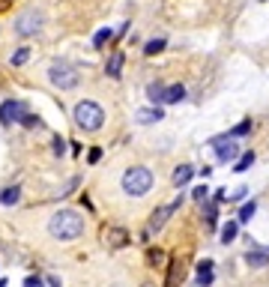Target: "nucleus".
I'll return each instance as SVG.
<instances>
[{"label": "nucleus", "instance_id": "obj_29", "mask_svg": "<svg viewBox=\"0 0 269 287\" xmlns=\"http://www.w3.org/2000/svg\"><path fill=\"white\" fill-rule=\"evenodd\" d=\"M87 159H90V165H96V161L102 159V147H93V150H90V156H87Z\"/></svg>", "mask_w": 269, "mask_h": 287}, {"label": "nucleus", "instance_id": "obj_33", "mask_svg": "<svg viewBox=\"0 0 269 287\" xmlns=\"http://www.w3.org/2000/svg\"><path fill=\"white\" fill-rule=\"evenodd\" d=\"M0 287H6V281H3V278H0Z\"/></svg>", "mask_w": 269, "mask_h": 287}, {"label": "nucleus", "instance_id": "obj_28", "mask_svg": "<svg viewBox=\"0 0 269 287\" xmlns=\"http://www.w3.org/2000/svg\"><path fill=\"white\" fill-rule=\"evenodd\" d=\"M63 147H66V141H63V138H54V156H63V153H66Z\"/></svg>", "mask_w": 269, "mask_h": 287}, {"label": "nucleus", "instance_id": "obj_20", "mask_svg": "<svg viewBox=\"0 0 269 287\" xmlns=\"http://www.w3.org/2000/svg\"><path fill=\"white\" fill-rule=\"evenodd\" d=\"M251 165H254V153H251V150H248V153H242V156H239V159H236L234 171H236V174H242V171H248V168H251Z\"/></svg>", "mask_w": 269, "mask_h": 287}, {"label": "nucleus", "instance_id": "obj_25", "mask_svg": "<svg viewBox=\"0 0 269 287\" xmlns=\"http://www.w3.org/2000/svg\"><path fill=\"white\" fill-rule=\"evenodd\" d=\"M111 36H114V33H111V27H102V30L93 36V45H96V48H102V45H105V42H108Z\"/></svg>", "mask_w": 269, "mask_h": 287}, {"label": "nucleus", "instance_id": "obj_3", "mask_svg": "<svg viewBox=\"0 0 269 287\" xmlns=\"http://www.w3.org/2000/svg\"><path fill=\"white\" fill-rule=\"evenodd\" d=\"M153 189V171L150 168H129L126 174H123V191L126 194H132V197H141V194H147V191Z\"/></svg>", "mask_w": 269, "mask_h": 287}, {"label": "nucleus", "instance_id": "obj_31", "mask_svg": "<svg viewBox=\"0 0 269 287\" xmlns=\"http://www.w3.org/2000/svg\"><path fill=\"white\" fill-rule=\"evenodd\" d=\"M245 194H248V189H245V186H239V189L234 191V197H228V200H242Z\"/></svg>", "mask_w": 269, "mask_h": 287}, {"label": "nucleus", "instance_id": "obj_24", "mask_svg": "<svg viewBox=\"0 0 269 287\" xmlns=\"http://www.w3.org/2000/svg\"><path fill=\"white\" fill-rule=\"evenodd\" d=\"M248 132H251V120H242L239 126H234L228 132V138H239V135H248Z\"/></svg>", "mask_w": 269, "mask_h": 287}, {"label": "nucleus", "instance_id": "obj_22", "mask_svg": "<svg viewBox=\"0 0 269 287\" xmlns=\"http://www.w3.org/2000/svg\"><path fill=\"white\" fill-rule=\"evenodd\" d=\"M27 60H30V48H18V51L9 57V63H12V66H24Z\"/></svg>", "mask_w": 269, "mask_h": 287}, {"label": "nucleus", "instance_id": "obj_17", "mask_svg": "<svg viewBox=\"0 0 269 287\" xmlns=\"http://www.w3.org/2000/svg\"><path fill=\"white\" fill-rule=\"evenodd\" d=\"M147 96H150V102H153V105H156V102H162V99H165V84H162V81H153V84L147 87Z\"/></svg>", "mask_w": 269, "mask_h": 287}, {"label": "nucleus", "instance_id": "obj_13", "mask_svg": "<svg viewBox=\"0 0 269 287\" xmlns=\"http://www.w3.org/2000/svg\"><path fill=\"white\" fill-rule=\"evenodd\" d=\"M198 284H201V287H209V284H212V260H203V263H198Z\"/></svg>", "mask_w": 269, "mask_h": 287}, {"label": "nucleus", "instance_id": "obj_32", "mask_svg": "<svg viewBox=\"0 0 269 287\" xmlns=\"http://www.w3.org/2000/svg\"><path fill=\"white\" fill-rule=\"evenodd\" d=\"M48 284H51V287H60V281H57V278H48Z\"/></svg>", "mask_w": 269, "mask_h": 287}, {"label": "nucleus", "instance_id": "obj_9", "mask_svg": "<svg viewBox=\"0 0 269 287\" xmlns=\"http://www.w3.org/2000/svg\"><path fill=\"white\" fill-rule=\"evenodd\" d=\"M180 203H183V197H176L170 207H159V210L150 216V230H162V227H165V222L170 219V213H173V210H180Z\"/></svg>", "mask_w": 269, "mask_h": 287}, {"label": "nucleus", "instance_id": "obj_14", "mask_svg": "<svg viewBox=\"0 0 269 287\" xmlns=\"http://www.w3.org/2000/svg\"><path fill=\"white\" fill-rule=\"evenodd\" d=\"M162 120V108H144V111H138V123H159Z\"/></svg>", "mask_w": 269, "mask_h": 287}, {"label": "nucleus", "instance_id": "obj_30", "mask_svg": "<svg viewBox=\"0 0 269 287\" xmlns=\"http://www.w3.org/2000/svg\"><path fill=\"white\" fill-rule=\"evenodd\" d=\"M24 287H42V278H36V275H27V278H24Z\"/></svg>", "mask_w": 269, "mask_h": 287}, {"label": "nucleus", "instance_id": "obj_2", "mask_svg": "<svg viewBox=\"0 0 269 287\" xmlns=\"http://www.w3.org/2000/svg\"><path fill=\"white\" fill-rule=\"evenodd\" d=\"M75 123H78V129H84V132H99L102 123H105L102 105L93 102V99H81L75 105Z\"/></svg>", "mask_w": 269, "mask_h": 287}, {"label": "nucleus", "instance_id": "obj_4", "mask_svg": "<svg viewBox=\"0 0 269 287\" xmlns=\"http://www.w3.org/2000/svg\"><path fill=\"white\" fill-rule=\"evenodd\" d=\"M48 78H51V84L54 87H60V90H72V87H78V69L69 63V60H54L51 69H48Z\"/></svg>", "mask_w": 269, "mask_h": 287}, {"label": "nucleus", "instance_id": "obj_21", "mask_svg": "<svg viewBox=\"0 0 269 287\" xmlns=\"http://www.w3.org/2000/svg\"><path fill=\"white\" fill-rule=\"evenodd\" d=\"M18 123H21V126H27V129H39V126H42V120H39L36 114H30L27 108H24V114L18 117Z\"/></svg>", "mask_w": 269, "mask_h": 287}, {"label": "nucleus", "instance_id": "obj_5", "mask_svg": "<svg viewBox=\"0 0 269 287\" xmlns=\"http://www.w3.org/2000/svg\"><path fill=\"white\" fill-rule=\"evenodd\" d=\"M42 30V12H36V9H27V12H21L18 18H15V33L18 36H33V33Z\"/></svg>", "mask_w": 269, "mask_h": 287}, {"label": "nucleus", "instance_id": "obj_34", "mask_svg": "<svg viewBox=\"0 0 269 287\" xmlns=\"http://www.w3.org/2000/svg\"><path fill=\"white\" fill-rule=\"evenodd\" d=\"M144 287H153V284H144Z\"/></svg>", "mask_w": 269, "mask_h": 287}, {"label": "nucleus", "instance_id": "obj_8", "mask_svg": "<svg viewBox=\"0 0 269 287\" xmlns=\"http://www.w3.org/2000/svg\"><path fill=\"white\" fill-rule=\"evenodd\" d=\"M102 236H105V245H111V249H126L129 239H132L126 227H105Z\"/></svg>", "mask_w": 269, "mask_h": 287}, {"label": "nucleus", "instance_id": "obj_7", "mask_svg": "<svg viewBox=\"0 0 269 287\" xmlns=\"http://www.w3.org/2000/svg\"><path fill=\"white\" fill-rule=\"evenodd\" d=\"M24 102H18V99H6L3 105H0V126H15L18 123V117L24 114Z\"/></svg>", "mask_w": 269, "mask_h": 287}, {"label": "nucleus", "instance_id": "obj_1", "mask_svg": "<svg viewBox=\"0 0 269 287\" xmlns=\"http://www.w3.org/2000/svg\"><path fill=\"white\" fill-rule=\"evenodd\" d=\"M48 233H51L54 239H60V242L78 239V236L84 233V219H81L75 210H60V213L51 216V222H48Z\"/></svg>", "mask_w": 269, "mask_h": 287}, {"label": "nucleus", "instance_id": "obj_27", "mask_svg": "<svg viewBox=\"0 0 269 287\" xmlns=\"http://www.w3.org/2000/svg\"><path fill=\"white\" fill-rule=\"evenodd\" d=\"M192 197H198V200H206V197H209V189H206V186H198V189L192 191Z\"/></svg>", "mask_w": 269, "mask_h": 287}, {"label": "nucleus", "instance_id": "obj_16", "mask_svg": "<svg viewBox=\"0 0 269 287\" xmlns=\"http://www.w3.org/2000/svg\"><path fill=\"white\" fill-rule=\"evenodd\" d=\"M18 197H21V189H18V186H12V189H3V191H0V203H3V207H12V203H18Z\"/></svg>", "mask_w": 269, "mask_h": 287}, {"label": "nucleus", "instance_id": "obj_19", "mask_svg": "<svg viewBox=\"0 0 269 287\" xmlns=\"http://www.w3.org/2000/svg\"><path fill=\"white\" fill-rule=\"evenodd\" d=\"M165 45H168L165 39H150V42L144 45V54H147V57H156L159 51H165Z\"/></svg>", "mask_w": 269, "mask_h": 287}, {"label": "nucleus", "instance_id": "obj_15", "mask_svg": "<svg viewBox=\"0 0 269 287\" xmlns=\"http://www.w3.org/2000/svg\"><path fill=\"white\" fill-rule=\"evenodd\" d=\"M195 177V171H192V165H180L176 171H173V186H186L189 180Z\"/></svg>", "mask_w": 269, "mask_h": 287}, {"label": "nucleus", "instance_id": "obj_23", "mask_svg": "<svg viewBox=\"0 0 269 287\" xmlns=\"http://www.w3.org/2000/svg\"><path fill=\"white\" fill-rule=\"evenodd\" d=\"M257 213V203L251 200V203H245L242 210H239V224H245V222H251V216Z\"/></svg>", "mask_w": 269, "mask_h": 287}, {"label": "nucleus", "instance_id": "obj_12", "mask_svg": "<svg viewBox=\"0 0 269 287\" xmlns=\"http://www.w3.org/2000/svg\"><path fill=\"white\" fill-rule=\"evenodd\" d=\"M186 99V87L183 84H173V87H165V105H176V102H183Z\"/></svg>", "mask_w": 269, "mask_h": 287}, {"label": "nucleus", "instance_id": "obj_26", "mask_svg": "<svg viewBox=\"0 0 269 287\" xmlns=\"http://www.w3.org/2000/svg\"><path fill=\"white\" fill-rule=\"evenodd\" d=\"M206 224L215 227V203H206Z\"/></svg>", "mask_w": 269, "mask_h": 287}, {"label": "nucleus", "instance_id": "obj_11", "mask_svg": "<svg viewBox=\"0 0 269 287\" xmlns=\"http://www.w3.org/2000/svg\"><path fill=\"white\" fill-rule=\"evenodd\" d=\"M245 263H248V266H254V269L266 266V263H269V249H251V252L245 255Z\"/></svg>", "mask_w": 269, "mask_h": 287}, {"label": "nucleus", "instance_id": "obj_6", "mask_svg": "<svg viewBox=\"0 0 269 287\" xmlns=\"http://www.w3.org/2000/svg\"><path fill=\"white\" fill-rule=\"evenodd\" d=\"M212 147H215V159L225 161V165L239 159V144H236V138L221 135V138H215V141H212Z\"/></svg>", "mask_w": 269, "mask_h": 287}, {"label": "nucleus", "instance_id": "obj_10", "mask_svg": "<svg viewBox=\"0 0 269 287\" xmlns=\"http://www.w3.org/2000/svg\"><path fill=\"white\" fill-rule=\"evenodd\" d=\"M123 60H126V54H123V51H114V54L108 57V66H105L108 78H120V72H123Z\"/></svg>", "mask_w": 269, "mask_h": 287}, {"label": "nucleus", "instance_id": "obj_18", "mask_svg": "<svg viewBox=\"0 0 269 287\" xmlns=\"http://www.w3.org/2000/svg\"><path fill=\"white\" fill-rule=\"evenodd\" d=\"M236 233H239V222H228L225 227H221V242L228 245V242H234Z\"/></svg>", "mask_w": 269, "mask_h": 287}]
</instances>
